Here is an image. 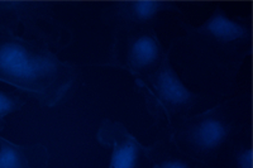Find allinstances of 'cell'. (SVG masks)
Segmentation results:
<instances>
[{"label":"cell","instance_id":"6da1fadb","mask_svg":"<svg viewBox=\"0 0 253 168\" xmlns=\"http://www.w3.org/2000/svg\"><path fill=\"white\" fill-rule=\"evenodd\" d=\"M74 40L53 6L43 1H0V81L52 108L66 99L78 77L57 52Z\"/></svg>","mask_w":253,"mask_h":168},{"label":"cell","instance_id":"7a4b0ae2","mask_svg":"<svg viewBox=\"0 0 253 168\" xmlns=\"http://www.w3.org/2000/svg\"><path fill=\"white\" fill-rule=\"evenodd\" d=\"M184 43L198 56L224 71H238L252 52V31L242 18L218 8L204 23L185 26Z\"/></svg>","mask_w":253,"mask_h":168},{"label":"cell","instance_id":"3957f363","mask_svg":"<svg viewBox=\"0 0 253 168\" xmlns=\"http://www.w3.org/2000/svg\"><path fill=\"white\" fill-rule=\"evenodd\" d=\"M241 128L232 106L220 103L178 120L166 134L185 153L213 168L225 144Z\"/></svg>","mask_w":253,"mask_h":168},{"label":"cell","instance_id":"277c9868","mask_svg":"<svg viewBox=\"0 0 253 168\" xmlns=\"http://www.w3.org/2000/svg\"><path fill=\"white\" fill-rule=\"evenodd\" d=\"M172 49L173 44H171L152 74L134 80L135 90L143 97L147 113L166 130L178 120L193 114L199 103V95L185 85L171 62Z\"/></svg>","mask_w":253,"mask_h":168},{"label":"cell","instance_id":"5b68a950","mask_svg":"<svg viewBox=\"0 0 253 168\" xmlns=\"http://www.w3.org/2000/svg\"><path fill=\"white\" fill-rule=\"evenodd\" d=\"M166 51L153 24L114 27L105 66L123 70L139 80L157 69Z\"/></svg>","mask_w":253,"mask_h":168},{"label":"cell","instance_id":"8992f818","mask_svg":"<svg viewBox=\"0 0 253 168\" xmlns=\"http://www.w3.org/2000/svg\"><path fill=\"white\" fill-rule=\"evenodd\" d=\"M96 139L103 147L112 149L108 168H151L148 145H143L118 120L107 118L100 123Z\"/></svg>","mask_w":253,"mask_h":168},{"label":"cell","instance_id":"52a82bcc","mask_svg":"<svg viewBox=\"0 0 253 168\" xmlns=\"http://www.w3.org/2000/svg\"><path fill=\"white\" fill-rule=\"evenodd\" d=\"M165 12H180L175 3L156 0L117 1L104 10V18L114 27L153 24Z\"/></svg>","mask_w":253,"mask_h":168},{"label":"cell","instance_id":"ba28073f","mask_svg":"<svg viewBox=\"0 0 253 168\" xmlns=\"http://www.w3.org/2000/svg\"><path fill=\"white\" fill-rule=\"evenodd\" d=\"M48 163L46 145L15 144L0 137V168H47Z\"/></svg>","mask_w":253,"mask_h":168},{"label":"cell","instance_id":"9c48e42d","mask_svg":"<svg viewBox=\"0 0 253 168\" xmlns=\"http://www.w3.org/2000/svg\"><path fill=\"white\" fill-rule=\"evenodd\" d=\"M147 156L151 168H211L185 153L167 134L148 145Z\"/></svg>","mask_w":253,"mask_h":168},{"label":"cell","instance_id":"30bf717a","mask_svg":"<svg viewBox=\"0 0 253 168\" xmlns=\"http://www.w3.org/2000/svg\"><path fill=\"white\" fill-rule=\"evenodd\" d=\"M252 157V134L242 126L225 144L213 168H253Z\"/></svg>","mask_w":253,"mask_h":168},{"label":"cell","instance_id":"8fae6325","mask_svg":"<svg viewBox=\"0 0 253 168\" xmlns=\"http://www.w3.org/2000/svg\"><path fill=\"white\" fill-rule=\"evenodd\" d=\"M27 104V95L19 90L4 91L0 88V131L6 126V117L20 111Z\"/></svg>","mask_w":253,"mask_h":168}]
</instances>
